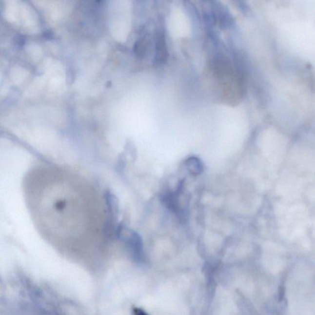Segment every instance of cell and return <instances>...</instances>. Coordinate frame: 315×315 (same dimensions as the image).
I'll return each mask as SVG.
<instances>
[{"mask_svg": "<svg viewBox=\"0 0 315 315\" xmlns=\"http://www.w3.org/2000/svg\"><path fill=\"white\" fill-rule=\"evenodd\" d=\"M156 60L157 62L163 63L167 58V51L165 39L163 35L159 34L156 40Z\"/></svg>", "mask_w": 315, "mask_h": 315, "instance_id": "obj_1", "label": "cell"}, {"mask_svg": "<svg viewBox=\"0 0 315 315\" xmlns=\"http://www.w3.org/2000/svg\"><path fill=\"white\" fill-rule=\"evenodd\" d=\"M146 43L143 39L136 42L135 45V52L136 55L142 57L146 53Z\"/></svg>", "mask_w": 315, "mask_h": 315, "instance_id": "obj_2", "label": "cell"}]
</instances>
